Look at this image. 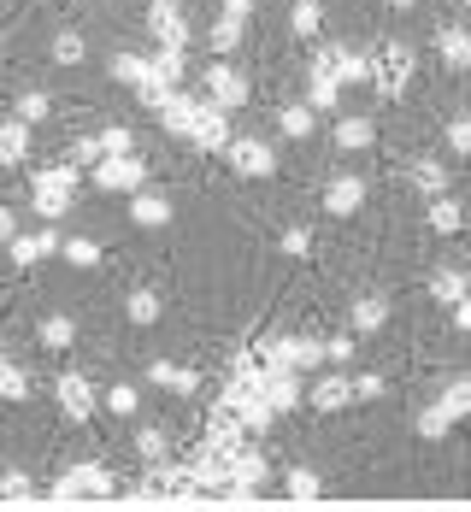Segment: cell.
Here are the masks:
<instances>
[{
	"mask_svg": "<svg viewBox=\"0 0 471 512\" xmlns=\"http://www.w3.org/2000/svg\"><path fill=\"white\" fill-rule=\"evenodd\" d=\"M112 495H118V477H112L106 465H95V460L71 465V471L48 489V501H65V507H71V501H112Z\"/></svg>",
	"mask_w": 471,
	"mask_h": 512,
	"instance_id": "1",
	"label": "cell"
},
{
	"mask_svg": "<svg viewBox=\"0 0 471 512\" xmlns=\"http://www.w3.org/2000/svg\"><path fill=\"white\" fill-rule=\"evenodd\" d=\"M77 171H83V165H71V159H65V165H48V171H36L30 206H36L42 218H65V212L77 206V195H71V189H77Z\"/></svg>",
	"mask_w": 471,
	"mask_h": 512,
	"instance_id": "2",
	"label": "cell"
},
{
	"mask_svg": "<svg viewBox=\"0 0 471 512\" xmlns=\"http://www.w3.org/2000/svg\"><path fill=\"white\" fill-rule=\"evenodd\" d=\"M413 65H419V59H413L407 42H389V48L371 59V83H377V95H383V101H401L407 83H413Z\"/></svg>",
	"mask_w": 471,
	"mask_h": 512,
	"instance_id": "3",
	"label": "cell"
},
{
	"mask_svg": "<svg viewBox=\"0 0 471 512\" xmlns=\"http://www.w3.org/2000/svg\"><path fill=\"white\" fill-rule=\"evenodd\" d=\"M148 30L159 48H189V18L177 0H148Z\"/></svg>",
	"mask_w": 471,
	"mask_h": 512,
	"instance_id": "4",
	"label": "cell"
},
{
	"mask_svg": "<svg viewBox=\"0 0 471 512\" xmlns=\"http://www.w3.org/2000/svg\"><path fill=\"white\" fill-rule=\"evenodd\" d=\"M142 177H148V165L136 154H112L95 165V189H106V195H124V189H142Z\"/></svg>",
	"mask_w": 471,
	"mask_h": 512,
	"instance_id": "5",
	"label": "cell"
},
{
	"mask_svg": "<svg viewBox=\"0 0 471 512\" xmlns=\"http://www.w3.org/2000/svg\"><path fill=\"white\" fill-rule=\"evenodd\" d=\"M207 101L218 106V112H230V106L248 101V77H242V71L230 65V59H218V65L207 71Z\"/></svg>",
	"mask_w": 471,
	"mask_h": 512,
	"instance_id": "6",
	"label": "cell"
},
{
	"mask_svg": "<svg viewBox=\"0 0 471 512\" xmlns=\"http://www.w3.org/2000/svg\"><path fill=\"white\" fill-rule=\"evenodd\" d=\"M224 159L236 165V177H271V171H277V154L265 148L260 136H242V142H230V148H224Z\"/></svg>",
	"mask_w": 471,
	"mask_h": 512,
	"instance_id": "7",
	"label": "cell"
},
{
	"mask_svg": "<svg viewBox=\"0 0 471 512\" xmlns=\"http://www.w3.org/2000/svg\"><path fill=\"white\" fill-rule=\"evenodd\" d=\"M313 65H324L342 89H348V83H371V59L354 53V48H324V53H313Z\"/></svg>",
	"mask_w": 471,
	"mask_h": 512,
	"instance_id": "8",
	"label": "cell"
},
{
	"mask_svg": "<svg viewBox=\"0 0 471 512\" xmlns=\"http://www.w3.org/2000/svg\"><path fill=\"white\" fill-rule=\"evenodd\" d=\"M59 412H65L71 424H89V418H95V383L77 377V371H65V377H59Z\"/></svg>",
	"mask_w": 471,
	"mask_h": 512,
	"instance_id": "9",
	"label": "cell"
},
{
	"mask_svg": "<svg viewBox=\"0 0 471 512\" xmlns=\"http://www.w3.org/2000/svg\"><path fill=\"white\" fill-rule=\"evenodd\" d=\"M248 12H254V0H224V12L212 24V53H236L242 30H248Z\"/></svg>",
	"mask_w": 471,
	"mask_h": 512,
	"instance_id": "10",
	"label": "cell"
},
{
	"mask_svg": "<svg viewBox=\"0 0 471 512\" xmlns=\"http://www.w3.org/2000/svg\"><path fill=\"white\" fill-rule=\"evenodd\" d=\"M154 495L159 501H195L201 489H195V465L183 460V465H154Z\"/></svg>",
	"mask_w": 471,
	"mask_h": 512,
	"instance_id": "11",
	"label": "cell"
},
{
	"mask_svg": "<svg viewBox=\"0 0 471 512\" xmlns=\"http://www.w3.org/2000/svg\"><path fill=\"white\" fill-rule=\"evenodd\" d=\"M189 142H195V148H218V154L230 148V124H224V112H218L212 101L195 112V124H189Z\"/></svg>",
	"mask_w": 471,
	"mask_h": 512,
	"instance_id": "12",
	"label": "cell"
},
{
	"mask_svg": "<svg viewBox=\"0 0 471 512\" xmlns=\"http://www.w3.org/2000/svg\"><path fill=\"white\" fill-rule=\"evenodd\" d=\"M360 206H366V183H360V177H336V183L324 189V212H330V218H354Z\"/></svg>",
	"mask_w": 471,
	"mask_h": 512,
	"instance_id": "13",
	"label": "cell"
},
{
	"mask_svg": "<svg viewBox=\"0 0 471 512\" xmlns=\"http://www.w3.org/2000/svg\"><path fill=\"white\" fill-rule=\"evenodd\" d=\"M301 395H307V389H301V371H289V365H283V371H265V401L277 412L301 407Z\"/></svg>",
	"mask_w": 471,
	"mask_h": 512,
	"instance_id": "14",
	"label": "cell"
},
{
	"mask_svg": "<svg viewBox=\"0 0 471 512\" xmlns=\"http://www.w3.org/2000/svg\"><path fill=\"white\" fill-rule=\"evenodd\" d=\"M148 383H159L165 395H195V389H201V377H195L189 365H171V359H154V365H148Z\"/></svg>",
	"mask_w": 471,
	"mask_h": 512,
	"instance_id": "15",
	"label": "cell"
},
{
	"mask_svg": "<svg viewBox=\"0 0 471 512\" xmlns=\"http://www.w3.org/2000/svg\"><path fill=\"white\" fill-rule=\"evenodd\" d=\"M242 436V418H236V401H218L207 418V448H236Z\"/></svg>",
	"mask_w": 471,
	"mask_h": 512,
	"instance_id": "16",
	"label": "cell"
},
{
	"mask_svg": "<svg viewBox=\"0 0 471 512\" xmlns=\"http://www.w3.org/2000/svg\"><path fill=\"white\" fill-rule=\"evenodd\" d=\"M307 401H313L318 412H342L348 401H354V377H324V383L307 389Z\"/></svg>",
	"mask_w": 471,
	"mask_h": 512,
	"instance_id": "17",
	"label": "cell"
},
{
	"mask_svg": "<svg viewBox=\"0 0 471 512\" xmlns=\"http://www.w3.org/2000/svg\"><path fill=\"white\" fill-rule=\"evenodd\" d=\"M436 53H442V65H448V71H466V65H471V30L448 24V30L436 36Z\"/></svg>",
	"mask_w": 471,
	"mask_h": 512,
	"instance_id": "18",
	"label": "cell"
},
{
	"mask_svg": "<svg viewBox=\"0 0 471 512\" xmlns=\"http://www.w3.org/2000/svg\"><path fill=\"white\" fill-rule=\"evenodd\" d=\"M24 154H30V124L24 118H6L0 124V165H24Z\"/></svg>",
	"mask_w": 471,
	"mask_h": 512,
	"instance_id": "19",
	"label": "cell"
},
{
	"mask_svg": "<svg viewBox=\"0 0 471 512\" xmlns=\"http://www.w3.org/2000/svg\"><path fill=\"white\" fill-rule=\"evenodd\" d=\"M307 106H313V112H336V106H342V83H336V77H330L324 65H313V83H307Z\"/></svg>",
	"mask_w": 471,
	"mask_h": 512,
	"instance_id": "20",
	"label": "cell"
},
{
	"mask_svg": "<svg viewBox=\"0 0 471 512\" xmlns=\"http://www.w3.org/2000/svg\"><path fill=\"white\" fill-rule=\"evenodd\" d=\"M466 295H471V277H466V271H436V277H430V301L460 307Z\"/></svg>",
	"mask_w": 471,
	"mask_h": 512,
	"instance_id": "21",
	"label": "cell"
},
{
	"mask_svg": "<svg viewBox=\"0 0 471 512\" xmlns=\"http://www.w3.org/2000/svg\"><path fill=\"white\" fill-rule=\"evenodd\" d=\"M371 142H377V124H371V118H342L336 136H330V148H348V154H354V148H371Z\"/></svg>",
	"mask_w": 471,
	"mask_h": 512,
	"instance_id": "22",
	"label": "cell"
},
{
	"mask_svg": "<svg viewBox=\"0 0 471 512\" xmlns=\"http://www.w3.org/2000/svg\"><path fill=\"white\" fill-rule=\"evenodd\" d=\"M201 106H207V101H189V95L177 89V95H171V106L159 112V124H165L171 136H189V124H195V112H201Z\"/></svg>",
	"mask_w": 471,
	"mask_h": 512,
	"instance_id": "23",
	"label": "cell"
},
{
	"mask_svg": "<svg viewBox=\"0 0 471 512\" xmlns=\"http://www.w3.org/2000/svg\"><path fill=\"white\" fill-rule=\"evenodd\" d=\"M277 130H283L289 142H307V136H313V106H307V101L283 106V112H277Z\"/></svg>",
	"mask_w": 471,
	"mask_h": 512,
	"instance_id": "24",
	"label": "cell"
},
{
	"mask_svg": "<svg viewBox=\"0 0 471 512\" xmlns=\"http://www.w3.org/2000/svg\"><path fill=\"white\" fill-rule=\"evenodd\" d=\"M424 218H430V230H436V236H454V230L466 224V212H460V201H448V195H436Z\"/></svg>",
	"mask_w": 471,
	"mask_h": 512,
	"instance_id": "25",
	"label": "cell"
},
{
	"mask_svg": "<svg viewBox=\"0 0 471 512\" xmlns=\"http://www.w3.org/2000/svg\"><path fill=\"white\" fill-rule=\"evenodd\" d=\"M118 83H148V71H154V59L148 53H112V65H106Z\"/></svg>",
	"mask_w": 471,
	"mask_h": 512,
	"instance_id": "26",
	"label": "cell"
},
{
	"mask_svg": "<svg viewBox=\"0 0 471 512\" xmlns=\"http://www.w3.org/2000/svg\"><path fill=\"white\" fill-rule=\"evenodd\" d=\"M389 324V301L383 295H366V301H354V330L371 336V330H383Z\"/></svg>",
	"mask_w": 471,
	"mask_h": 512,
	"instance_id": "27",
	"label": "cell"
},
{
	"mask_svg": "<svg viewBox=\"0 0 471 512\" xmlns=\"http://www.w3.org/2000/svg\"><path fill=\"white\" fill-rule=\"evenodd\" d=\"M53 248H59V236H48V230H42V236H12V259H18V265H36V259H48Z\"/></svg>",
	"mask_w": 471,
	"mask_h": 512,
	"instance_id": "28",
	"label": "cell"
},
{
	"mask_svg": "<svg viewBox=\"0 0 471 512\" xmlns=\"http://www.w3.org/2000/svg\"><path fill=\"white\" fill-rule=\"evenodd\" d=\"M130 218L148 224V230H154V224H171V201H165V195H136V201H130Z\"/></svg>",
	"mask_w": 471,
	"mask_h": 512,
	"instance_id": "29",
	"label": "cell"
},
{
	"mask_svg": "<svg viewBox=\"0 0 471 512\" xmlns=\"http://www.w3.org/2000/svg\"><path fill=\"white\" fill-rule=\"evenodd\" d=\"M436 407L448 412V418H471V377H454V383L436 395Z\"/></svg>",
	"mask_w": 471,
	"mask_h": 512,
	"instance_id": "30",
	"label": "cell"
},
{
	"mask_svg": "<svg viewBox=\"0 0 471 512\" xmlns=\"http://www.w3.org/2000/svg\"><path fill=\"white\" fill-rule=\"evenodd\" d=\"M148 77H154V83H165V89H177V83H183V48H159Z\"/></svg>",
	"mask_w": 471,
	"mask_h": 512,
	"instance_id": "31",
	"label": "cell"
},
{
	"mask_svg": "<svg viewBox=\"0 0 471 512\" xmlns=\"http://www.w3.org/2000/svg\"><path fill=\"white\" fill-rule=\"evenodd\" d=\"M413 183H419L424 195H448V165L442 159H419L413 165Z\"/></svg>",
	"mask_w": 471,
	"mask_h": 512,
	"instance_id": "32",
	"label": "cell"
},
{
	"mask_svg": "<svg viewBox=\"0 0 471 512\" xmlns=\"http://www.w3.org/2000/svg\"><path fill=\"white\" fill-rule=\"evenodd\" d=\"M0 501H42V489L24 471H0Z\"/></svg>",
	"mask_w": 471,
	"mask_h": 512,
	"instance_id": "33",
	"label": "cell"
},
{
	"mask_svg": "<svg viewBox=\"0 0 471 512\" xmlns=\"http://www.w3.org/2000/svg\"><path fill=\"white\" fill-rule=\"evenodd\" d=\"M124 312H130V324H142V330H148V324L159 318V295H154V289H136V295L124 301Z\"/></svg>",
	"mask_w": 471,
	"mask_h": 512,
	"instance_id": "34",
	"label": "cell"
},
{
	"mask_svg": "<svg viewBox=\"0 0 471 512\" xmlns=\"http://www.w3.org/2000/svg\"><path fill=\"white\" fill-rule=\"evenodd\" d=\"M283 489H289V495H295V501H318V495H324V483H318V471H307V465H295V471H289V483H283Z\"/></svg>",
	"mask_w": 471,
	"mask_h": 512,
	"instance_id": "35",
	"label": "cell"
},
{
	"mask_svg": "<svg viewBox=\"0 0 471 512\" xmlns=\"http://www.w3.org/2000/svg\"><path fill=\"white\" fill-rule=\"evenodd\" d=\"M0 401H30V377L18 365H0Z\"/></svg>",
	"mask_w": 471,
	"mask_h": 512,
	"instance_id": "36",
	"label": "cell"
},
{
	"mask_svg": "<svg viewBox=\"0 0 471 512\" xmlns=\"http://www.w3.org/2000/svg\"><path fill=\"white\" fill-rule=\"evenodd\" d=\"M95 148H101V159H112V154H130L136 142H130V130H124V124H106L101 136H95Z\"/></svg>",
	"mask_w": 471,
	"mask_h": 512,
	"instance_id": "37",
	"label": "cell"
},
{
	"mask_svg": "<svg viewBox=\"0 0 471 512\" xmlns=\"http://www.w3.org/2000/svg\"><path fill=\"white\" fill-rule=\"evenodd\" d=\"M71 336H77V330H71V318H65V312L42 318V342H48V348H71Z\"/></svg>",
	"mask_w": 471,
	"mask_h": 512,
	"instance_id": "38",
	"label": "cell"
},
{
	"mask_svg": "<svg viewBox=\"0 0 471 512\" xmlns=\"http://www.w3.org/2000/svg\"><path fill=\"white\" fill-rule=\"evenodd\" d=\"M165 448H171V442H165V430H136V454H142L148 465L165 460Z\"/></svg>",
	"mask_w": 471,
	"mask_h": 512,
	"instance_id": "39",
	"label": "cell"
},
{
	"mask_svg": "<svg viewBox=\"0 0 471 512\" xmlns=\"http://www.w3.org/2000/svg\"><path fill=\"white\" fill-rule=\"evenodd\" d=\"M77 59H83V36H77V30L53 36V65H77Z\"/></svg>",
	"mask_w": 471,
	"mask_h": 512,
	"instance_id": "40",
	"label": "cell"
},
{
	"mask_svg": "<svg viewBox=\"0 0 471 512\" xmlns=\"http://www.w3.org/2000/svg\"><path fill=\"white\" fill-rule=\"evenodd\" d=\"M59 254L71 259V265H95V259H101V242H89V236H71Z\"/></svg>",
	"mask_w": 471,
	"mask_h": 512,
	"instance_id": "41",
	"label": "cell"
},
{
	"mask_svg": "<svg viewBox=\"0 0 471 512\" xmlns=\"http://www.w3.org/2000/svg\"><path fill=\"white\" fill-rule=\"evenodd\" d=\"M48 112H53L48 95H18V118H24V124H42Z\"/></svg>",
	"mask_w": 471,
	"mask_h": 512,
	"instance_id": "42",
	"label": "cell"
},
{
	"mask_svg": "<svg viewBox=\"0 0 471 512\" xmlns=\"http://www.w3.org/2000/svg\"><path fill=\"white\" fill-rule=\"evenodd\" d=\"M106 412H118V418H130V412H136V389H130V383H118V389H106Z\"/></svg>",
	"mask_w": 471,
	"mask_h": 512,
	"instance_id": "43",
	"label": "cell"
},
{
	"mask_svg": "<svg viewBox=\"0 0 471 512\" xmlns=\"http://www.w3.org/2000/svg\"><path fill=\"white\" fill-rule=\"evenodd\" d=\"M448 424H454V418H448L442 407H424L419 412V436H448Z\"/></svg>",
	"mask_w": 471,
	"mask_h": 512,
	"instance_id": "44",
	"label": "cell"
},
{
	"mask_svg": "<svg viewBox=\"0 0 471 512\" xmlns=\"http://www.w3.org/2000/svg\"><path fill=\"white\" fill-rule=\"evenodd\" d=\"M448 148L471 159V118H454V124H448Z\"/></svg>",
	"mask_w": 471,
	"mask_h": 512,
	"instance_id": "45",
	"label": "cell"
},
{
	"mask_svg": "<svg viewBox=\"0 0 471 512\" xmlns=\"http://www.w3.org/2000/svg\"><path fill=\"white\" fill-rule=\"evenodd\" d=\"M295 36H318V6H313V0H301V6H295Z\"/></svg>",
	"mask_w": 471,
	"mask_h": 512,
	"instance_id": "46",
	"label": "cell"
},
{
	"mask_svg": "<svg viewBox=\"0 0 471 512\" xmlns=\"http://www.w3.org/2000/svg\"><path fill=\"white\" fill-rule=\"evenodd\" d=\"M71 165H101V148H95V136L71 142Z\"/></svg>",
	"mask_w": 471,
	"mask_h": 512,
	"instance_id": "47",
	"label": "cell"
},
{
	"mask_svg": "<svg viewBox=\"0 0 471 512\" xmlns=\"http://www.w3.org/2000/svg\"><path fill=\"white\" fill-rule=\"evenodd\" d=\"M377 395H383V377H377V371L354 377V401H377Z\"/></svg>",
	"mask_w": 471,
	"mask_h": 512,
	"instance_id": "48",
	"label": "cell"
},
{
	"mask_svg": "<svg viewBox=\"0 0 471 512\" xmlns=\"http://www.w3.org/2000/svg\"><path fill=\"white\" fill-rule=\"evenodd\" d=\"M283 254H313V230H289V236H283Z\"/></svg>",
	"mask_w": 471,
	"mask_h": 512,
	"instance_id": "49",
	"label": "cell"
},
{
	"mask_svg": "<svg viewBox=\"0 0 471 512\" xmlns=\"http://www.w3.org/2000/svg\"><path fill=\"white\" fill-rule=\"evenodd\" d=\"M324 354L336 359V365H342V359H354V336H330V342H324Z\"/></svg>",
	"mask_w": 471,
	"mask_h": 512,
	"instance_id": "50",
	"label": "cell"
},
{
	"mask_svg": "<svg viewBox=\"0 0 471 512\" xmlns=\"http://www.w3.org/2000/svg\"><path fill=\"white\" fill-rule=\"evenodd\" d=\"M12 230H18V218H12V206H0V242H12Z\"/></svg>",
	"mask_w": 471,
	"mask_h": 512,
	"instance_id": "51",
	"label": "cell"
},
{
	"mask_svg": "<svg viewBox=\"0 0 471 512\" xmlns=\"http://www.w3.org/2000/svg\"><path fill=\"white\" fill-rule=\"evenodd\" d=\"M454 324H460V330H466V336H471V295H466V301H460V307H454Z\"/></svg>",
	"mask_w": 471,
	"mask_h": 512,
	"instance_id": "52",
	"label": "cell"
},
{
	"mask_svg": "<svg viewBox=\"0 0 471 512\" xmlns=\"http://www.w3.org/2000/svg\"><path fill=\"white\" fill-rule=\"evenodd\" d=\"M389 6H413V0H389Z\"/></svg>",
	"mask_w": 471,
	"mask_h": 512,
	"instance_id": "53",
	"label": "cell"
},
{
	"mask_svg": "<svg viewBox=\"0 0 471 512\" xmlns=\"http://www.w3.org/2000/svg\"><path fill=\"white\" fill-rule=\"evenodd\" d=\"M466 277H471V265H466Z\"/></svg>",
	"mask_w": 471,
	"mask_h": 512,
	"instance_id": "54",
	"label": "cell"
},
{
	"mask_svg": "<svg viewBox=\"0 0 471 512\" xmlns=\"http://www.w3.org/2000/svg\"><path fill=\"white\" fill-rule=\"evenodd\" d=\"M0 365H6V359H0Z\"/></svg>",
	"mask_w": 471,
	"mask_h": 512,
	"instance_id": "55",
	"label": "cell"
}]
</instances>
